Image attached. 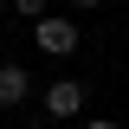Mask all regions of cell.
I'll list each match as a JSON object with an SVG mask.
<instances>
[{
	"label": "cell",
	"mask_w": 129,
	"mask_h": 129,
	"mask_svg": "<svg viewBox=\"0 0 129 129\" xmlns=\"http://www.w3.org/2000/svg\"><path fill=\"white\" fill-rule=\"evenodd\" d=\"M32 45H39V52H52V58H71L84 39H78V26H71V19L45 13V19H32Z\"/></svg>",
	"instance_id": "1"
},
{
	"label": "cell",
	"mask_w": 129,
	"mask_h": 129,
	"mask_svg": "<svg viewBox=\"0 0 129 129\" xmlns=\"http://www.w3.org/2000/svg\"><path fill=\"white\" fill-rule=\"evenodd\" d=\"M45 116H84V84L78 78H58V84H45Z\"/></svg>",
	"instance_id": "2"
},
{
	"label": "cell",
	"mask_w": 129,
	"mask_h": 129,
	"mask_svg": "<svg viewBox=\"0 0 129 129\" xmlns=\"http://www.w3.org/2000/svg\"><path fill=\"white\" fill-rule=\"evenodd\" d=\"M26 90H32L26 71H19V64H0V110H19V103H26Z\"/></svg>",
	"instance_id": "3"
},
{
	"label": "cell",
	"mask_w": 129,
	"mask_h": 129,
	"mask_svg": "<svg viewBox=\"0 0 129 129\" xmlns=\"http://www.w3.org/2000/svg\"><path fill=\"white\" fill-rule=\"evenodd\" d=\"M13 13H26V19H45V13H52V0H13Z\"/></svg>",
	"instance_id": "4"
},
{
	"label": "cell",
	"mask_w": 129,
	"mask_h": 129,
	"mask_svg": "<svg viewBox=\"0 0 129 129\" xmlns=\"http://www.w3.org/2000/svg\"><path fill=\"white\" fill-rule=\"evenodd\" d=\"M84 129H123V123H110V116H90V123H84Z\"/></svg>",
	"instance_id": "5"
},
{
	"label": "cell",
	"mask_w": 129,
	"mask_h": 129,
	"mask_svg": "<svg viewBox=\"0 0 129 129\" xmlns=\"http://www.w3.org/2000/svg\"><path fill=\"white\" fill-rule=\"evenodd\" d=\"M71 7H78V13H90V7H103V0H71Z\"/></svg>",
	"instance_id": "6"
}]
</instances>
